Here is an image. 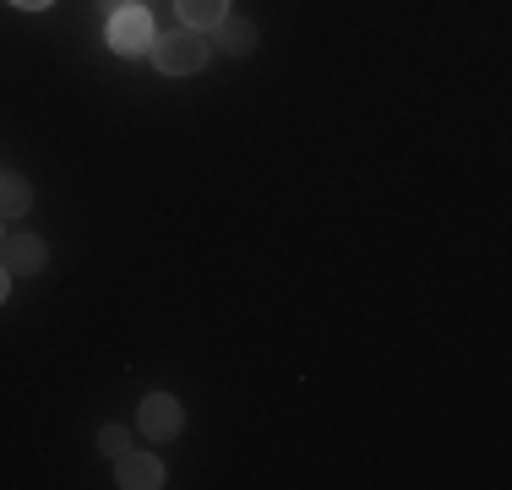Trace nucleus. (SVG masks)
<instances>
[{
	"label": "nucleus",
	"instance_id": "6e6552de",
	"mask_svg": "<svg viewBox=\"0 0 512 490\" xmlns=\"http://www.w3.org/2000/svg\"><path fill=\"white\" fill-rule=\"evenodd\" d=\"M213 33H218V49H224V55H251V44H256V28L246 17H224Z\"/></svg>",
	"mask_w": 512,
	"mask_h": 490
},
{
	"label": "nucleus",
	"instance_id": "f257e3e1",
	"mask_svg": "<svg viewBox=\"0 0 512 490\" xmlns=\"http://www.w3.org/2000/svg\"><path fill=\"white\" fill-rule=\"evenodd\" d=\"M153 60H158L164 77H191V71L207 66V39L191 28H169L164 39L153 33Z\"/></svg>",
	"mask_w": 512,
	"mask_h": 490
},
{
	"label": "nucleus",
	"instance_id": "9b49d317",
	"mask_svg": "<svg viewBox=\"0 0 512 490\" xmlns=\"http://www.w3.org/2000/svg\"><path fill=\"white\" fill-rule=\"evenodd\" d=\"M6 294H11V273H6V262H0V305H6Z\"/></svg>",
	"mask_w": 512,
	"mask_h": 490
},
{
	"label": "nucleus",
	"instance_id": "f8f14e48",
	"mask_svg": "<svg viewBox=\"0 0 512 490\" xmlns=\"http://www.w3.org/2000/svg\"><path fill=\"white\" fill-rule=\"evenodd\" d=\"M11 6H22V11H44L50 0H11Z\"/></svg>",
	"mask_w": 512,
	"mask_h": 490
},
{
	"label": "nucleus",
	"instance_id": "20e7f679",
	"mask_svg": "<svg viewBox=\"0 0 512 490\" xmlns=\"http://www.w3.org/2000/svg\"><path fill=\"white\" fill-rule=\"evenodd\" d=\"M115 480L126 490H158L164 485V463L153 452H120L115 458Z\"/></svg>",
	"mask_w": 512,
	"mask_h": 490
},
{
	"label": "nucleus",
	"instance_id": "0eeeda50",
	"mask_svg": "<svg viewBox=\"0 0 512 490\" xmlns=\"http://www.w3.org/2000/svg\"><path fill=\"white\" fill-rule=\"evenodd\" d=\"M33 207V186L22 175H11V169H0V224L6 218H22Z\"/></svg>",
	"mask_w": 512,
	"mask_h": 490
},
{
	"label": "nucleus",
	"instance_id": "1a4fd4ad",
	"mask_svg": "<svg viewBox=\"0 0 512 490\" xmlns=\"http://www.w3.org/2000/svg\"><path fill=\"white\" fill-rule=\"evenodd\" d=\"M99 447L109 452V458H120V452H131V431H126V425H104V431H99Z\"/></svg>",
	"mask_w": 512,
	"mask_h": 490
},
{
	"label": "nucleus",
	"instance_id": "423d86ee",
	"mask_svg": "<svg viewBox=\"0 0 512 490\" xmlns=\"http://www.w3.org/2000/svg\"><path fill=\"white\" fill-rule=\"evenodd\" d=\"M175 6H180V22H186L191 33H207L229 17V0H175Z\"/></svg>",
	"mask_w": 512,
	"mask_h": 490
},
{
	"label": "nucleus",
	"instance_id": "7ed1b4c3",
	"mask_svg": "<svg viewBox=\"0 0 512 490\" xmlns=\"http://www.w3.org/2000/svg\"><path fill=\"white\" fill-rule=\"evenodd\" d=\"M180 425H186V409H180L169 392H148V398H142V409H137V431L142 436L169 441V436H180Z\"/></svg>",
	"mask_w": 512,
	"mask_h": 490
},
{
	"label": "nucleus",
	"instance_id": "f03ea898",
	"mask_svg": "<svg viewBox=\"0 0 512 490\" xmlns=\"http://www.w3.org/2000/svg\"><path fill=\"white\" fill-rule=\"evenodd\" d=\"M109 49L115 55H142V49H153V17L142 6H126L109 17Z\"/></svg>",
	"mask_w": 512,
	"mask_h": 490
},
{
	"label": "nucleus",
	"instance_id": "39448f33",
	"mask_svg": "<svg viewBox=\"0 0 512 490\" xmlns=\"http://www.w3.org/2000/svg\"><path fill=\"white\" fill-rule=\"evenodd\" d=\"M0 262H6V273L17 278V273H44V240L39 235H11V240H0Z\"/></svg>",
	"mask_w": 512,
	"mask_h": 490
},
{
	"label": "nucleus",
	"instance_id": "9d476101",
	"mask_svg": "<svg viewBox=\"0 0 512 490\" xmlns=\"http://www.w3.org/2000/svg\"><path fill=\"white\" fill-rule=\"evenodd\" d=\"M131 6V0H99V11H104V17H115V11H126Z\"/></svg>",
	"mask_w": 512,
	"mask_h": 490
}]
</instances>
